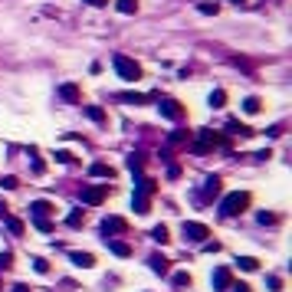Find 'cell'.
<instances>
[{
  "label": "cell",
  "instance_id": "cell-31",
  "mask_svg": "<svg viewBox=\"0 0 292 292\" xmlns=\"http://www.w3.org/2000/svg\"><path fill=\"white\" fill-rule=\"evenodd\" d=\"M187 141V131H171L168 135V145H184Z\"/></svg>",
  "mask_w": 292,
  "mask_h": 292
},
{
  "label": "cell",
  "instance_id": "cell-38",
  "mask_svg": "<svg viewBox=\"0 0 292 292\" xmlns=\"http://www.w3.org/2000/svg\"><path fill=\"white\" fill-rule=\"evenodd\" d=\"M204 249H207V253H217V249H220V243H217V240H214V243H210V240H204Z\"/></svg>",
  "mask_w": 292,
  "mask_h": 292
},
{
  "label": "cell",
  "instance_id": "cell-37",
  "mask_svg": "<svg viewBox=\"0 0 292 292\" xmlns=\"http://www.w3.org/2000/svg\"><path fill=\"white\" fill-rule=\"evenodd\" d=\"M33 269L43 276V272H49V263H46V260H33Z\"/></svg>",
  "mask_w": 292,
  "mask_h": 292
},
{
  "label": "cell",
  "instance_id": "cell-25",
  "mask_svg": "<svg viewBox=\"0 0 292 292\" xmlns=\"http://www.w3.org/2000/svg\"><path fill=\"white\" fill-rule=\"evenodd\" d=\"M3 220H7V230H10L13 237H20V233H23V223H20V220H17V217H10V214H7V217H3Z\"/></svg>",
  "mask_w": 292,
  "mask_h": 292
},
{
  "label": "cell",
  "instance_id": "cell-36",
  "mask_svg": "<svg viewBox=\"0 0 292 292\" xmlns=\"http://www.w3.org/2000/svg\"><path fill=\"white\" fill-rule=\"evenodd\" d=\"M10 263H13V253H0V272L10 269Z\"/></svg>",
  "mask_w": 292,
  "mask_h": 292
},
{
  "label": "cell",
  "instance_id": "cell-17",
  "mask_svg": "<svg viewBox=\"0 0 292 292\" xmlns=\"http://www.w3.org/2000/svg\"><path fill=\"white\" fill-rule=\"evenodd\" d=\"M217 194H220V177H217V174H210V177L204 181V197L210 200V197H217Z\"/></svg>",
  "mask_w": 292,
  "mask_h": 292
},
{
  "label": "cell",
  "instance_id": "cell-14",
  "mask_svg": "<svg viewBox=\"0 0 292 292\" xmlns=\"http://www.w3.org/2000/svg\"><path fill=\"white\" fill-rule=\"evenodd\" d=\"M69 260L76 263V266H82V269H92V266H96V256H92V253H69Z\"/></svg>",
  "mask_w": 292,
  "mask_h": 292
},
{
  "label": "cell",
  "instance_id": "cell-40",
  "mask_svg": "<svg viewBox=\"0 0 292 292\" xmlns=\"http://www.w3.org/2000/svg\"><path fill=\"white\" fill-rule=\"evenodd\" d=\"M260 223H276V214H260Z\"/></svg>",
  "mask_w": 292,
  "mask_h": 292
},
{
  "label": "cell",
  "instance_id": "cell-27",
  "mask_svg": "<svg viewBox=\"0 0 292 292\" xmlns=\"http://www.w3.org/2000/svg\"><path fill=\"white\" fill-rule=\"evenodd\" d=\"M171 282L177 286V289H184V286H191V272H174Z\"/></svg>",
  "mask_w": 292,
  "mask_h": 292
},
{
  "label": "cell",
  "instance_id": "cell-21",
  "mask_svg": "<svg viewBox=\"0 0 292 292\" xmlns=\"http://www.w3.org/2000/svg\"><path fill=\"white\" fill-rule=\"evenodd\" d=\"M125 164H128V171H131V174H141V168H145V158H141L138 151H131Z\"/></svg>",
  "mask_w": 292,
  "mask_h": 292
},
{
  "label": "cell",
  "instance_id": "cell-30",
  "mask_svg": "<svg viewBox=\"0 0 292 292\" xmlns=\"http://www.w3.org/2000/svg\"><path fill=\"white\" fill-rule=\"evenodd\" d=\"M197 10L204 13V17H217V10H220V3H197Z\"/></svg>",
  "mask_w": 292,
  "mask_h": 292
},
{
  "label": "cell",
  "instance_id": "cell-20",
  "mask_svg": "<svg viewBox=\"0 0 292 292\" xmlns=\"http://www.w3.org/2000/svg\"><path fill=\"white\" fill-rule=\"evenodd\" d=\"M82 220H86V217H82V207H76V210H69V217H66V227L79 230V227H82Z\"/></svg>",
  "mask_w": 292,
  "mask_h": 292
},
{
  "label": "cell",
  "instance_id": "cell-6",
  "mask_svg": "<svg viewBox=\"0 0 292 292\" xmlns=\"http://www.w3.org/2000/svg\"><path fill=\"white\" fill-rule=\"evenodd\" d=\"M125 230H128V220H125V217H105V220H102V233H105V240L115 237V233H125Z\"/></svg>",
  "mask_w": 292,
  "mask_h": 292
},
{
  "label": "cell",
  "instance_id": "cell-26",
  "mask_svg": "<svg viewBox=\"0 0 292 292\" xmlns=\"http://www.w3.org/2000/svg\"><path fill=\"white\" fill-rule=\"evenodd\" d=\"M151 240H158V243H168V240H171V237H168V227H164V223H158V227L151 230Z\"/></svg>",
  "mask_w": 292,
  "mask_h": 292
},
{
  "label": "cell",
  "instance_id": "cell-24",
  "mask_svg": "<svg viewBox=\"0 0 292 292\" xmlns=\"http://www.w3.org/2000/svg\"><path fill=\"white\" fill-rule=\"evenodd\" d=\"M260 105H263V102H260V98H256V96L243 98V112H246V115H256V112H260Z\"/></svg>",
  "mask_w": 292,
  "mask_h": 292
},
{
  "label": "cell",
  "instance_id": "cell-19",
  "mask_svg": "<svg viewBox=\"0 0 292 292\" xmlns=\"http://www.w3.org/2000/svg\"><path fill=\"white\" fill-rule=\"evenodd\" d=\"M227 131H230V135H253V128H249V125H243V122H237V119L227 122Z\"/></svg>",
  "mask_w": 292,
  "mask_h": 292
},
{
  "label": "cell",
  "instance_id": "cell-45",
  "mask_svg": "<svg viewBox=\"0 0 292 292\" xmlns=\"http://www.w3.org/2000/svg\"><path fill=\"white\" fill-rule=\"evenodd\" d=\"M233 3H246V0H233Z\"/></svg>",
  "mask_w": 292,
  "mask_h": 292
},
{
  "label": "cell",
  "instance_id": "cell-7",
  "mask_svg": "<svg viewBox=\"0 0 292 292\" xmlns=\"http://www.w3.org/2000/svg\"><path fill=\"white\" fill-rule=\"evenodd\" d=\"M105 194H108V184L86 187V191H82V204H89V207H98L102 200H105Z\"/></svg>",
  "mask_w": 292,
  "mask_h": 292
},
{
  "label": "cell",
  "instance_id": "cell-15",
  "mask_svg": "<svg viewBox=\"0 0 292 292\" xmlns=\"http://www.w3.org/2000/svg\"><path fill=\"white\" fill-rule=\"evenodd\" d=\"M105 243H108V249H112L115 256H122V260H125V256H131V246H128V243H122V240H112V237H108Z\"/></svg>",
  "mask_w": 292,
  "mask_h": 292
},
{
  "label": "cell",
  "instance_id": "cell-22",
  "mask_svg": "<svg viewBox=\"0 0 292 292\" xmlns=\"http://www.w3.org/2000/svg\"><path fill=\"white\" fill-rule=\"evenodd\" d=\"M227 105V92H223V89H214V92H210V108H223Z\"/></svg>",
  "mask_w": 292,
  "mask_h": 292
},
{
  "label": "cell",
  "instance_id": "cell-8",
  "mask_svg": "<svg viewBox=\"0 0 292 292\" xmlns=\"http://www.w3.org/2000/svg\"><path fill=\"white\" fill-rule=\"evenodd\" d=\"M210 282H214L217 292H223V289H230V286H233V272H230L227 266H217L214 276H210Z\"/></svg>",
  "mask_w": 292,
  "mask_h": 292
},
{
  "label": "cell",
  "instance_id": "cell-10",
  "mask_svg": "<svg viewBox=\"0 0 292 292\" xmlns=\"http://www.w3.org/2000/svg\"><path fill=\"white\" fill-rule=\"evenodd\" d=\"M49 214H53V204H49V200H33L30 204V220H46Z\"/></svg>",
  "mask_w": 292,
  "mask_h": 292
},
{
  "label": "cell",
  "instance_id": "cell-39",
  "mask_svg": "<svg viewBox=\"0 0 292 292\" xmlns=\"http://www.w3.org/2000/svg\"><path fill=\"white\" fill-rule=\"evenodd\" d=\"M168 177H171V181H174V177H181V168H177V164H171V168H168Z\"/></svg>",
  "mask_w": 292,
  "mask_h": 292
},
{
  "label": "cell",
  "instance_id": "cell-4",
  "mask_svg": "<svg viewBox=\"0 0 292 292\" xmlns=\"http://www.w3.org/2000/svg\"><path fill=\"white\" fill-rule=\"evenodd\" d=\"M181 233H184L191 243H204L207 237H210V230L204 227V223H194V220H184V227H181Z\"/></svg>",
  "mask_w": 292,
  "mask_h": 292
},
{
  "label": "cell",
  "instance_id": "cell-2",
  "mask_svg": "<svg viewBox=\"0 0 292 292\" xmlns=\"http://www.w3.org/2000/svg\"><path fill=\"white\" fill-rule=\"evenodd\" d=\"M112 66H115V73H119L125 82H135V79H141V66L135 63V59H128V56H115V59H112Z\"/></svg>",
  "mask_w": 292,
  "mask_h": 292
},
{
  "label": "cell",
  "instance_id": "cell-1",
  "mask_svg": "<svg viewBox=\"0 0 292 292\" xmlns=\"http://www.w3.org/2000/svg\"><path fill=\"white\" fill-rule=\"evenodd\" d=\"M249 207V194L246 191H233V194H227L223 200H220V214L223 217H237V214H243Z\"/></svg>",
  "mask_w": 292,
  "mask_h": 292
},
{
  "label": "cell",
  "instance_id": "cell-34",
  "mask_svg": "<svg viewBox=\"0 0 292 292\" xmlns=\"http://www.w3.org/2000/svg\"><path fill=\"white\" fill-rule=\"evenodd\" d=\"M266 286H269V292H282V279H279V276H269Z\"/></svg>",
  "mask_w": 292,
  "mask_h": 292
},
{
  "label": "cell",
  "instance_id": "cell-28",
  "mask_svg": "<svg viewBox=\"0 0 292 292\" xmlns=\"http://www.w3.org/2000/svg\"><path fill=\"white\" fill-rule=\"evenodd\" d=\"M115 7H119V13H135L138 10V0H119Z\"/></svg>",
  "mask_w": 292,
  "mask_h": 292
},
{
  "label": "cell",
  "instance_id": "cell-41",
  "mask_svg": "<svg viewBox=\"0 0 292 292\" xmlns=\"http://www.w3.org/2000/svg\"><path fill=\"white\" fill-rule=\"evenodd\" d=\"M230 289H233V292H253V289L246 286V282H240V286H230Z\"/></svg>",
  "mask_w": 292,
  "mask_h": 292
},
{
  "label": "cell",
  "instance_id": "cell-44",
  "mask_svg": "<svg viewBox=\"0 0 292 292\" xmlns=\"http://www.w3.org/2000/svg\"><path fill=\"white\" fill-rule=\"evenodd\" d=\"M0 217H7V204L3 200H0Z\"/></svg>",
  "mask_w": 292,
  "mask_h": 292
},
{
  "label": "cell",
  "instance_id": "cell-43",
  "mask_svg": "<svg viewBox=\"0 0 292 292\" xmlns=\"http://www.w3.org/2000/svg\"><path fill=\"white\" fill-rule=\"evenodd\" d=\"M89 3H92V7H105L108 0H89Z\"/></svg>",
  "mask_w": 292,
  "mask_h": 292
},
{
  "label": "cell",
  "instance_id": "cell-5",
  "mask_svg": "<svg viewBox=\"0 0 292 292\" xmlns=\"http://www.w3.org/2000/svg\"><path fill=\"white\" fill-rule=\"evenodd\" d=\"M158 108H161L164 119H171V122L184 119V108H181V102H174V98H158Z\"/></svg>",
  "mask_w": 292,
  "mask_h": 292
},
{
  "label": "cell",
  "instance_id": "cell-11",
  "mask_svg": "<svg viewBox=\"0 0 292 292\" xmlns=\"http://www.w3.org/2000/svg\"><path fill=\"white\" fill-rule=\"evenodd\" d=\"M154 191H158V181H154V177H138V184H135V194L151 197Z\"/></svg>",
  "mask_w": 292,
  "mask_h": 292
},
{
  "label": "cell",
  "instance_id": "cell-33",
  "mask_svg": "<svg viewBox=\"0 0 292 292\" xmlns=\"http://www.w3.org/2000/svg\"><path fill=\"white\" fill-rule=\"evenodd\" d=\"M0 187H3V191H17V187H20V181H17V177H3V181H0Z\"/></svg>",
  "mask_w": 292,
  "mask_h": 292
},
{
  "label": "cell",
  "instance_id": "cell-12",
  "mask_svg": "<svg viewBox=\"0 0 292 292\" xmlns=\"http://www.w3.org/2000/svg\"><path fill=\"white\" fill-rule=\"evenodd\" d=\"M59 98H63V102H79V86L76 82H63V86H59Z\"/></svg>",
  "mask_w": 292,
  "mask_h": 292
},
{
  "label": "cell",
  "instance_id": "cell-35",
  "mask_svg": "<svg viewBox=\"0 0 292 292\" xmlns=\"http://www.w3.org/2000/svg\"><path fill=\"white\" fill-rule=\"evenodd\" d=\"M56 161L59 164H76V158H73L69 151H56Z\"/></svg>",
  "mask_w": 292,
  "mask_h": 292
},
{
  "label": "cell",
  "instance_id": "cell-29",
  "mask_svg": "<svg viewBox=\"0 0 292 292\" xmlns=\"http://www.w3.org/2000/svg\"><path fill=\"white\" fill-rule=\"evenodd\" d=\"M86 115H89V119H92V122H98V125L105 122V112H102V108H98V105H89V108H86Z\"/></svg>",
  "mask_w": 292,
  "mask_h": 292
},
{
  "label": "cell",
  "instance_id": "cell-32",
  "mask_svg": "<svg viewBox=\"0 0 292 292\" xmlns=\"http://www.w3.org/2000/svg\"><path fill=\"white\" fill-rule=\"evenodd\" d=\"M33 223H36L40 233H53V220H49V217H46V220H33Z\"/></svg>",
  "mask_w": 292,
  "mask_h": 292
},
{
  "label": "cell",
  "instance_id": "cell-13",
  "mask_svg": "<svg viewBox=\"0 0 292 292\" xmlns=\"http://www.w3.org/2000/svg\"><path fill=\"white\" fill-rule=\"evenodd\" d=\"M148 263H151V272H158V276H168V269H171V263L164 260L161 253H154V256H151Z\"/></svg>",
  "mask_w": 292,
  "mask_h": 292
},
{
  "label": "cell",
  "instance_id": "cell-16",
  "mask_svg": "<svg viewBox=\"0 0 292 292\" xmlns=\"http://www.w3.org/2000/svg\"><path fill=\"white\" fill-rule=\"evenodd\" d=\"M89 174H92V177H108V181L115 177V171H112V168H108L105 161H96L92 168H89Z\"/></svg>",
  "mask_w": 292,
  "mask_h": 292
},
{
  "label": "cell",
  "instance_id": "cell-18",
  "mask_svg": "<svg viewBox=\"0 0 292 292\" xmlns=\"http://www.w3.org/2000/svg\"><path fill=\"white\" fill-rule=\"evenodd\" d=\"M131 207H135V214H148V207H151V197L131 194Z\"/></svg>",
  "mask_w": 292,
  "mask_h": 292
},
{
  "label": "cell",
  "instance_id": "cell-23",
  "mask_svg": "<svg viewBox=\"0 0 292 292\" xmlns=\"http://www.w3.org/2000/svg\"><path fill=\"white\" fill-rule=\"evenodd\" d=\"M237 266L246 269V272H253V269H260V260H253V256H237Z\"/></svg>",
  "mask_w": 292,
  "mask_h": 292
},
{
  "label": "cell",
  "instance_id": "cell-9",
  "mask_svg": "<svg viewBox=\"0 0 292 292\" xmlns=\"http://www.w3.org/2000/svg\"><path fill=\"white\" fill-rule=\"evenodd\" d=\"M119 102H128V105H145V102H154V98H161L158 92H148V96H141V92H119Z\"/></svg>",
  "mask_w": 292,
  "mask_h": 292
},
{
  "label": "cell",
  "instance_id": "cell-3",
  "mask_svg": "<svg viewBox=\"0 0 292 292\" xmlns=\"http://www.w3.org/2000/svg\"><path fill=\"white\" fill-rule=\"evenodd\" d=\"M217 145H223V138H220L217 131H210V128H200V131H197V141H194V151H197V154L210 151V148H217Z\"/></svg>",
  "mask_w": 292,
  "mask_h": 292
},
{
  "label": "cell",
  "instance_id": "cell-42",
  "mask_svg": "<svg viewBox=\"0 0 292 292\" xmlns=\"http://www.w3.org/2000/svg\"><path fill=\"white\" fill-rule=\"evenodd\" d=\"M13 292H30V286H23V282H20V286H13Z\"/></svg>",
  "mask_w": 292,
  "mask_h": 292
}]
</instances>
